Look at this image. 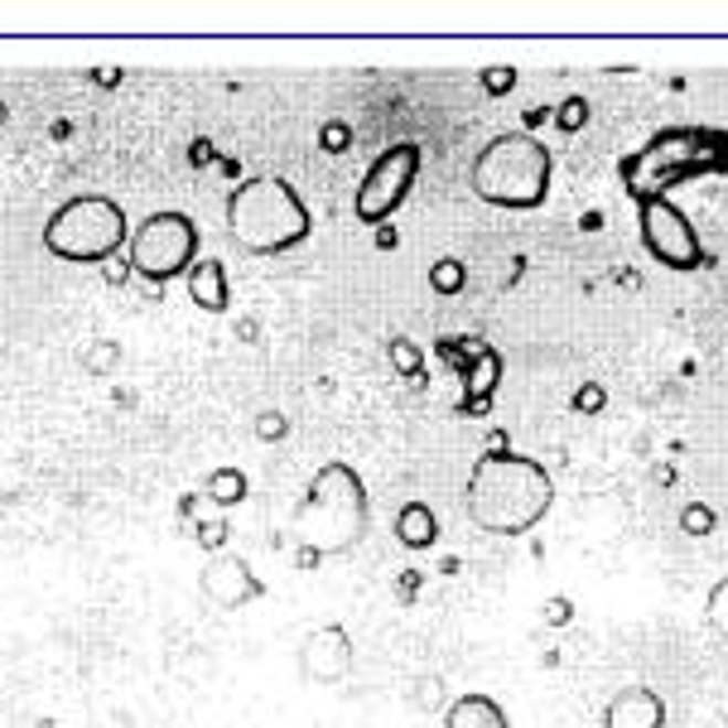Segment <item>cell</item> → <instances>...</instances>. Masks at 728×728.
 Masks as SVG:
<instances>
[{"label": "cell", "instance_id": "1", "mask_svg": "<svg viewBox=\"0 0 728 728\" xmlns=\"http://www.w3.org/2000/svg\"><path fill=\"white\" fill-rule=\"evenodd\" d=\"M468 521L487 536H526L531 526L546 521L555 483L536 458L516 454V449H493L473 463L468 473Z\"/></svg>", "mask_w": 728, "mask_h": 728}, {"label": "cell", "instance_id": "2", "mask_svg": "<svg viewBox=\"0 0 728 728\" xmlns=\"http://www.w3.org/2000/svg\"><path fill=\"white\" fill-rule=\"evenodd\" d=\"M367 487L352 463H324L304 487V502L289 516V540L309 555H348L367 536Z\"/></svg>", "mask_w": 728, "mask_h": 728}, {"label": "cell", "instance_id": "3", "mask_svg": "<svg viewBox=\"0 0 728 728\" xmlns=\"http://www.w3.org/2000/svg\"><path fill=\"white\" fill-rule=\"evenodd\" d=\"M228 232L251 256H281L309 236V208L281 175H256L228 198Z\"/></svg>", "mask_w": 728, "mask_h": 728}, {"label": "cell", "instance_id": "4", "mask_svg": "<svg viewBox=\"0 0 728 728\" xmlns=\"http://www.w3.org/2000/svg\"><path fill=\"white\" fill-rule=\"evenodd\" d=\"M728 165V136L724 130H705V126H675V130H661L642 145L637 155L622 160V183L627 193L637 198H666V189L685 179H699L709 169H724Z\"/></svg>", "mask_w": 728, "mask_h": 728}, {"label": "cell", "instance_id": "5", "mask_svg": "<svg viewBox=\"0 0 728 728\" xmlns=\"http://www.w3.org/2000/svg\"><path fill=\"white\" fill-rule=\"evenodd\" d=\"M550 175L555 160L550 150L526 130H507V136H493L473 160V193L493 208H511V213H531V208L546 203L550 193Z\"/></svg>", "mask_w": 728, "mask_h": 728}, {"label": "cell", "instance_id": "6", "mask_svg": "<svg viewBox=\"0 0 728 728\" xmlns=\"http://www.w3.org/2000/svg\"><path fill=\"white\" fill-rule=\"evenodd\" d=\"M126 242H130L126 213L102 193H77L44 222V246L59 261H77V266H97V261L107 266Z\"/></svg>", "mask_w": 728, "mask_h": 728}, {"label": "cell", "instance_id": "7", "mask_svg": "<svg viewBox=\"0 0 728 728\" xmlns=\"http://www.w3.org/2000/svg\"><path fill=\"white\" fill-rule=\"evenodd\" d=\"M126 261H130V275H140V281H150V285H165V281H175V275H189L193 261H198L193 218L175 213V208L150 213L136 232H130Z\"/></svg>", "mask_w": 728, "mask_h": 728}, {"label": "cell", "instance_id": "8", "mask_svg": "<svg viewBox=\"0 0 728 728\" xmlns=\"http://www.w3.org/2000/svg\"><path fill=\"white\" fill-rule=\"evenodd\" d=\"M415 175H420V145L415 140H401L391 145V150H381L372 169L362 175L357 183V218L367 222V228H377V222H387L395 208L405 203V193L415 189Z\"/></svg>", "mask_w": 728, "mask_h": 728}, {"label": "cell", "instance_id": "9", "mask_svg": "<svg viewBox=\"0 0 728 728\" xmlns=\"http://www.w3.org/2000/svg\"><path fill=\"white\" fill-rule=\"evenodd\" d=\"M637 222H642V242L646 251L671 271H699L705 266V246L699 232L690 228V218L671 203V198H642L637 203Z\"/></svg>", "mask_w": 728, "mask_h": 728}, {"label": "cell", "instance_id": "10", "mask_svg": "<svg viewBox=\"0 0 728 728\" xmlns=\"http://www.w3.org/2000/svg\"><path fill=\"white\" fill-rule=\"evenodd\" d=\"M198 593H203L213 608H222V613H236V608H246L251 599H261V579L251 574V565L242 555L218 550V555H208L203 574H198Z\"/></svg>", "mask_w": 728, "mask_h": 728}, {"label": "cell", "instance_id": "11", "mask_svg": "<svg viewBox=\"0 0 728 728\" xmlns=\"http://www.w3.org/2000/svg\"><path fill=\"white\" fill-rule=\"evenodd\" d=\"M299 671H304V680H314V685H338L342 675L352 671V642H348V632L334 627V622L314 627L309 637L299 642Z\"/></svg>", "mask_w": 728, "mask_h": 728}, {"label": "cell", "instance_id": "12", "mask_svg": "<svg viewBox=\"0 0 728 728\" xmlns=\"http://www.w3.org/2000/svg\"><path fill=\"white\" fill-rule=\"evenodd\" d=\"M603 728H666V699L646 685H627L608 699Z\"/></svg>", "mask_w": 728, "mask_h": 728}, {"label": "cell", "instance_id": "13", "mask_svg": "<svg viewBox=\"0 0 728 728\" xmlns=\"http://www.w3.org/2000/svg\"><path fill=\"white\" fill-rule=\"evenodd\" d=\"M497 381H502V352L483 342V348L473 352V362L463 367V387H468V395H463V410H468V415H483V410L493 405Z\"/></svg>", "mask_w": 728, "mask_h": 728}, {"label": "cell", "instance_id": "14", "mask_svg": "<svg viewBox=\"0 0 728 728\" xmlns=\"http://www.w3.org/2000/svg\"><path fill=\"white\" fill-rule=\"evenodd\" d=\"M189 299L198 304V309H208V314H228L232 289H228V271H222V261H193Z\"/></svg>", "mask_w": 728, "mask_h": 728}, {"label": "cell", "instance_id": "15", "mask_svg": "<svg viewBox=\"0 0 728 728\" xmlns=\"http://www.w3.org/2000/svg\"><path fill=\"white\" fill-rule=\"evenodd\" d=\"M444 728H511L493 695H458L444 709Z\"/></svg>", "mask_w": 728, "mask_h": 728}, {"label": "cell", "instance_id": "16", "mask_svg": "<svg viewBox=\"0 0 728 728\" xmlns=\"http://www.w3.org/2000/svg\"><path fill=\"white\" fill-rule=\"evenodd\" d=\"M434 536H440V521H434V511L425 502H405V507L395 511V540H401L405 550H430Z\"/></svg>", "mask_w": 728, "mask_h": 728}, {"label": "cell", "instance_id": "17", "mask_svg": "<svg viewBox=\"0 0 728 728\" xmlns=\"http://www.w3.org/2000/svg\"><path fill=\"white\" fill-rule=\"evenodd\" d=\"M251 493V483H246V473L242 468H213L208 473V502H213V507H236V502H242Z\"/></svg>", "mask_w": 728, "mask_h": 728}, {"label": "cell", "instance_id": "18", "mask_svg": "<svg viewBox=\"0 0 728 728\" xmlns=\"http://www.w3.org/2000/svg\"><path fill=\"white\" fill-rule=\"evenodd\" d=\"M83 367H87L92 377H112L116 367H122V342H112V338L87 342V348H83Z\"/></svg>", "mask_w": 728, "mask_h": 728}, {"label": "cell", "instance_id": "19", "mask_svg": "<svg viewBox=\"0 0 728 728\" xmlns=\"http://www.w3.org/2000/svg\"><path fill=\"white\" fill-rule=\"evenodd\" d=\"M391 367L405 381H425V357H420V348L410 338H391Z\"/></svg>", "mask_w": 728, "mask_h": 728}, {"label": "cell", "instance_id": "20", "mask_svg": "<svg viewBox=\"0 0 728 728\" xmlns=\"http://www.w3.org/2000/svg\"><path fill=\"white\" fill-rule=\"evenodd\" d=\"M405 699L420 714H440L444 709V680L440 675H425V680H415V690H405Z\"/></svg>", "mask_w": 728, "mask_h": 728}, {"label": "cell", "instance_id": "21", "mask_svg": "<svg viewBox=\"0 0 728 728\" xmlns=\"http://www.w3.org/2000/svg\"><path fill=\"white\" fill-rule=\"evenodd\" d=\"M463 281H468V275H463V261H454V256H444L430 266V285L440 289V295H458Z\"/></svg>", "mask_w": 728, "mask_h": 728}, {"label": "cell", "instance_id": "22", "mask_svg": "<svg viewBox=\"0 0 728 728\" xmlns=\"http://www.w3.org/2000/svg\"><path fill=\"white\" fill-rule=\"evenodd\" d=\"M555 126L565 130V136H574V130L589 126V97H565L560 112H555Z\"/></svg>", "mask_w": 728, "mask_h": 728}, {"label": "cell", "instance_id": "23", "mask_svg": "<svg viewBox=\"0 0 728 728\" xmlns=\"http://www.w3.org/2000/svg\"><path fill=\"white\" fill-rule=\"evenodd\" d=\"M680 531L685 536H714V507H705V502H685L680 507Z\"/></svg>", "mask_w": 728, "mask_h": 728}, {"label": "cell", "instance_id": "24", "mask_svg": "<svg viewBox=\"0 0 728 728\" xmlns=\"http://www.w3.org/2000/svg\"><path fill=\"white\" fill-rule=\"evenodd\" d=\"M251 434H256L261 444H281L289 434V420L281 415V410H261V415L251 420Z\"/></svg>", "mask_w": 728, "mask_h": 728}, {"label": "cell", "instance_id": "25", "mask_svg": "<svg viewBox=\"0 0 728 728\" xmlns=\"http://www.w3.org/2000/svg\"><path fill=\"white\" fill-rule=\"evenodd\" d=\"M228 536H232V526L222 521V516H208V521L193 526V540H198V546H203L208 555H218L222 546H228Z\"/></svg>", "mask_w": 728, "mask_h": 728}, {"label": "cell", "instance_id": "26", "mask_svg": "<svg viewBox=\"0 0 728 728\" xmlns=\"http://www.w3.org/2000/svg\"><path fill=\"white\" fill-rule=\"evenodd\" d=\"M705 613H709V627H714V632H724V637H728V574H724L719 584L709 589V603H705Z\"/></svg>", "mask_w": 728, "mask_h": 728}, {"label": "cell", "instance_id": "27", "mask_svg": "<svg viewBox=\"0 0 728 728\" xmlns=\"http://www.w3.org/2000/svg\"><path fill=\"white\" fill-rule=\"evenodd\" d=\"M511 87H516V68H507V63H497V68L483 73V92H487V97H507Z\"/></svg>", "mask_w": 728, "mask_h": 728}, {"label": "cell", "instance_id": "28", "mask_svg": "<svg viewBox=\"0 0 728 728\" xmlns=\"http://www.w3.org/2000/svg\"><path fill=\"white\" fill-rule=\"evenodd\" d=\"M608 405V391L599 387V381H584V387L574 391V410L579 415H593V410H603Z\"/></svg>", "mask_w": 728, "mask_h": 728}, {"label": "cell", "instance_id": "29", "mask_svg": "<svg viewBox=\"0 0 728 728\" xmlns=\"http://www.w3.org/2000/svg\"><path fill=\"white\" fill-rule=\"evenodd\" d=\"M348 140H352V130L342 126V122H334V126H324V130H319V145H324L328 155H342V150H348Z\"/></svg>", "mask_w": 728, "mask_h": 728}, {"label": "cell", "instance_id": "30", "mask_svg": "<svg viewBox=\"0 0 728 728\" xmlns=\"http://www.w3.org/2000/svg\"><path fill=\"white\" fill-rule=\"evenodd\" d=\"M569 618H574V603H569V599H550L546 603V622H555V627H565Z\"/></svg>", "mask_w": 728, "mask_h": 728}, {"label": "cell", "instance_id": "31", "mask_svg": "<svg viewBox=\"0 0 728 728\" xmlns=\"http://www.w3.org/2000/svg\"><path fill=\"white\" fill-rule=\"evenodd\" d=\"M126 275H130V261H116V256H112V261H107V281H112V285H122Z\"/></svg>", "mask_w": 728, "mask_h": 728}]
</instances>
